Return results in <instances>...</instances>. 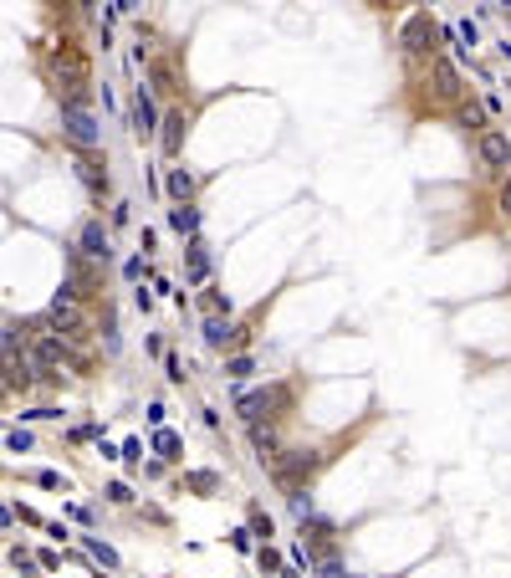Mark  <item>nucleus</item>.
Returning a JSON list of instances; mask_svg holds the SVG:
<instances>
[{
    "instance_id": "0eeeda50",
    "label": "nucleus",
    "mask_w": 511,
    "mask_h": 578,
    "mask_svg": "<svg viewBox=\"0 0 511 578\" xmlns=\"http://www.w3.org/2000/svg\"><path fill=\"white\" fill-rule=\"evenodd\" d=\"M31 363H36V369H56V363H61V333H36Z\"/></svg>"
},
{
    "instance_id": "f3484780",
    "label": "nucleus",
    "mask_w": 511,
    "mask_h": 578,
    "mask_svg": "<svg viewBox=\"0 0 511 578\" xmlns=\"http://www.w3.org/2000/svg\"><path fill=\"white\" fill-rule=\"evenodd\" d=\"M88 553H92V558H97L102 568H118V553H113L108 543H102V538H88Z\"/></svg>"
},
{
    "instance_id": "a211bd4d",
    "label": "nucleus",
    "mask_w": 511,
    "mask_h": 578,
    "mask_svg": "<svg viewBox=\"0 0 511 578\" xmlns=\"http://www.w3.org/2000/svg\"><path fill=\"white\" fill-rule=\"evenodd\" d=\"M291 512H296V517H312V497H307V486H291Z\"/></svg>"
},
{
    "instance_id": "39448f33",
    "label": "nucleus",
    "mask_w": 511,
    "mask_h": 578,
    "mask_svg": "<svg viewBox=\"0 0 511 578\" xmlns=\"http://www.w3.org/2000/svg\"><path fill=\"white\" fill-rule=\"evenodd\" d=\"M159 108H154V98H148V88H138V98H133V134L138 138H148V134H159Z\"/></svg>"
},
{
    "instance_id": "2eb2a0df",
    "label": "nucleus",
    "mask_w": 511,
    "mask_h": 578,
    "mask_svg": "<svg viewBox=\"0 0 511 578\" xmlns=\"http://www.w3.org/2000/svg\"><path fill=\"white\" fill-rule=\"evenodd\" d=\"M169 225H174L179 235H189V241H195V230H200V210H189V205L169 210Z\"/></svg>"
},
{
    "instance_id": "aec40b11",
    "label": "nucleus",
    "mask_w": 511,
    "mask_h": 578,
    "mask_svg": "<svg viewBox=\"0 0 511 578\" xmlns=\"http://www.w3.org/2000/svg\"><path fill=\"white\" fill-rule=\"evenodd\" d=\"M154 451H159V456H174V451H179V435H174V430H159V435H154Z\"/></svg>"
},
{
    "instance_id": "9d476101",
    "label": "nucleus",
    "mask_w": 511,
    "mask_h": 578,
    "mask_svg": "<svg viewBox=\"0 0 511 578\" xmlns=\"http://www.w3.org/2000/svg\"><path fill=\"white\" fill-rule=\"evenodd\" d=\"M179 134H184V113H164V123H159L164 154H179Z\"/></svg>"
},
{
    "instance_id": "412c9836",
    "label": "nucleus",
    "mask_w": 511,
    "mask_h": 578,
    "mask_svg": "<svg viewBox=\"0 0 511 578\" xmlns=\"http://www.w3.org/2000/svg\"><path fill=\"white\" fill-rule=\"evenodd\" d=\"M6 451H11V456L31 451V435H26V430H6Z\"/></svg>"
},
{
    "instance_id": "5701e85b",
    "label": "nucleus",
    "mask_w": 511,
    "mask_h": 578,
    "mask_svg": "<svg viewBox=\"0 0 511 578\" xmlns=\"http://www.w3.org/2000/svg\"><path fill=\"white\" fill-rule=\"evenodd\" d=\"M164 374L174 379V384H184V363H179V353H164Z\"/></svg>"
},
{
    "instance_id": "9b49d317",
    "label": "nucleus",
    "mask_w": 511,
    "mask_h": 578,
    "mask_svg": "<svg viewBox=\"0 0 511 578\" xmlns=\"http://www.w3.org/2000/svg\"><path fill=\"white\" fill-rule=\"evenodd\" d=\"M164 189H169V195H174L179 205H189V195H195V175H189V169H169Z\"/></svg>"
},
{
    "instance_id": "ddd939ff",
    "label": "nucleus",
    "mask_w": 511,
    "mask_h": 578,
    "mask_svg": "<svg viewBox=\"0 0 511 578\" xmlns=\"http://www.w3.org/2000/svg\"><path fill=\"white\" fill-rule=\"evenodd\" d=\"M435 93L440 98H455L460 93V72L450 67V61H435Z\"/></svg>"
},
{
    "instance_id": "7ed1b4c3",
    "label": "nucleus",
    "mask_w": 511,
    "mask_h": 578,
    "mask_svg": "<svg viewBox=\"0 0 511 578\" xmlns=\"http://www.w3.org/2000/svg\"><path fill=\"white\" fill-rule=\"evenodd\" d=\"M317 461H323L317 451H287L282 461H276V476H282L287 486H302V476H312Z\"/></svg>"
},
{
    "instance_id": "f257e3e1",
    "label": "nucleus",
    "mask_w": 511,
    "mask_h": 578,
    "mask_svg": "<svg viewBox=\"0 0 511 578\" xmlns=\"http://www.w3.org/2000/svg\"><path fill=\"white\" fill-rule=\"evenodd\" d=\"M72 297H77V292H72V282L52 297V328H56V333H67V338H82V333H88V317L77 312Z\"/></svg>"
},
{
    "instance_id": "f8f14e48",
    "label": "nucleus",
    "mask_w": 511,
    "mask_h": 578,
    "mask_svg": "<svg viewBox=\"0 0 511 578\" xmlns=\"http://www.w3.org/2000/svg\"><path fill=\"white\" fill-rule=\"evenodd\" d=\"M230 338H241L236 328H230V317H205V343L210 348H225Z\"/></svg>"
},
{
    "instance_id": "423d86ee",
    "label": "nucleus",
    "mask_w": 511,
    "mask_h": 578,
    "mask_svg": "<svg viewBox=\"0 0 511 578\" xmlns=\"http://www.w3.org/2000/svg\"><path fill=\"white\" fill-rule=\"evenodd\" d=\"M481 159L491 164V169L511 164V138L501 134V128H486V134H481Z\"/></svg>"
},
{
    "instance_id": "cd10ccee",
    "label": "nucleus",
    "mask_w": 511,
    "mask_h": 578,
    "mask_svg": "<svg viewBox=\"0 0 511 578\" xmlns=\"http://www.w3.org/2000/svg\"><path fill=\"white\" fill-rule=\"evenodd\" d=\"M123 276H128V282H138V276H143V256H133V261L123 266Z\"/></svg>"
},
{
    "instance_id": "b1692460",
    "label": "nucleus",
    "mask_w": 511,
    "mask_h": 578,
    "mask_svg": "<svg viewBox=\"0 0 511 578\" xmlns=\"http://www.w3.org/2000/svg\"><path fill=\"white\" fill-rule=\"evenodd\" d=\"M317 578H348V573H343L337 558H323V563H317Z\"/></svg>"
},
{
    "instance_id": "393cba45",
    "label": "nucleus",
    "mask_w": 511,
    "mask_h": 578,
    "mask_svg": "<svg viewBox=\"0 0 511 578\" xmlns=\"http://www.w3.org/2000/svg\"><path fill=\"white\" fill-rule=\"evenodd\" d=\"M102 497H108V502H118V507H123V502H133V491H128L123 481H113L108 491H102Z\"/></svg>"
},
{
    "instance_id": "f03ea898",
    "label": "nucleus",
    "mask_w": 511,
    "mask_h": 578,
    "mask_svg": "<svg viewBox=\"0 0 511 578\" xmlns=\"http://www.w3.org/2000/svg\"><path fill=\"white\" fill-rule=\"evenodd\" d=\"M61 134H67L72 143H82V148H97L102 143V128H97V118L88 108H61Z\"/></svg>"
},
{
    "instance_id": "c756f323",
    "label": "nucleus",
    "mask_w": 511,
    "mask_h": 578,
    "mask_svg": "<svg viewBox=\"0 0 511 578\" xmlns=\"http://www.w3.org/2000/svg\"><path fill=\"white\" fill-rule=\"evenodd\" d=\"M501 205H506V210H511V184H506V189H501Z\"/></svg>"
},
{
    "instance_id": "4be33fe9",
    "label": "nucleus",
    "mask_w": 511,
    "mask_h": 578,
    "mask_svg": "<svg viewBox=\"0 0 511 578\" xmlns=\"http://www.w3.org/2000/svg\"><path fill=\"white\" fill-rule=\"evenodd\" d=\"M36 486H47V491H67V481H61L56 476V471H36V476H31Z\"/></svg>"
},
{
    "instance_id": "1a4fd4ad",
    "label": "nucleus",
    "mask_w": 511,
    "mask_h": 578,
    "mask_svg": "<svg viewBox=\"0 0 511 578\" xmlns=\"http://www.w3.org/2000/svg\"><path fill=\"white\" fill-rule=\"evenodd\" d=\"M271 404H276V394H271V389H251V394H241L236 410H241L251 425H261V415H271Z\"/></svg>"
},
{
    "instance_id": "c85d7f7f",
    "label": "nucleus",
    "mask_w": 511,
    "mask_h": 578,
    "mask_svg": "<svg viewBox=\"0 0 511 578\" xmlns=\"http://www.w3.org/2000/svg\"><path fill=\"white\" fill-rule=\"evenodd\" d=\"M230 543H236L241 553H251V548H256V538H251V532H246V527H241V532H236V538H230Z\"/></svg>"
},
{
    "instance_id": "a878e982",
    "label": "nucleus",
    "mask_w": 511,
    "mask_h": 578,
    "mask_svg": "<svg viewBox=\"0 0 511 578\" xmlns=\"http://www.w3.org/2000/svg\"><path fill=\"white\" fill-rule=\"evenodd\" d=\"M460 123H465V128H481L486 118H481V108H465V113H460ZM481 134H486V128H481Z\"/></svg>"
},
{
    "instance_id": "6ab92c4d",
    "label": "nucleus",
    "mask_w": 511,
    "mask_h": 578,
    "mask_svg": "<svg viewBox=\"0 0 511 578\" xmlns=\"http://www.w3.org/2000/svg\"><path fill=\"white\" fill-rule=\"evenodd\" d=\"M246 374H256V363H251L246 353H241V358H230V363H225V379H246Z\"/></svg>"
},
{
    "instance_id": "6e6552de",
    "label": "nucleus",
    "mask_w": 511,
    "mask_h": 578,
    "mask_svg": "<svg viewBox=\"0 0 511 578\" xmlns=\"http://www.w3.org/2000/svg\"><path fill=\"white\" fill-rule=\"evenodd\" d=\"M430 41H435V26H430V16H409V26H404V52H430Z\"/></svg>"
},
{
    "instance_id": "bb28decb",
    "label": "nucleus",
    "mask_w": 511,
    "mask_h": 578,
    "mask_svg": "<svg viewBox=\"0 0 511 578\" xmlns=\"http://www.w3.org/2000/svg\"><path fill=\"white\" fill-rule=\"evenodd\" d=\"M148 425H159V430H164V404L159 399H148Z\"/></svg>"
},
{
    "instance_id": "dca6fc26",
    "label": "nucleus",
    "mask_w": 511,
    "mask_h": 578,
    "mask_svg": "<svg viewBox=\"0 0 511 578\" xmlns=\"http://www.w3.org/2000/svg\"><path fill=\"white\" fill-rule=\"evenodd\" d=\"M77 175H82V184H88V189H108V175H97V164H92L88 154L77 159Z\"/></svg>"
},
{
    "instance_id": "20e7f679",
    "label": "nucleus",
    "mask_w": 511,
    "mask_h": 578,
    "mask_svg": "<svg viewBox=\"0 0 511 578\" xmlns=\"http://www.w3.org/2000/svg\"><path fill=\"white\" fill-rule=\"evenodd\" d=\"M77 256H92V261H108V225L88 220L77 230Z\"/></svg>"
},
{
    "instance_id": "4468645a",
    "label": "nucleus",
    "mask_w": 511,
    "mask_h": 578,
    "mask_svg": "<svg viewBox=\"0 0 511 578\" xmlns=\"http://www.w3.org/2000/svg\"><path fill=\"white\" fill-rule=\"evenodd\" d=\"M189 276H195V282H205V276H210V246L200 241V235L189 241Z\"/></svg>"
}]
</instances>
